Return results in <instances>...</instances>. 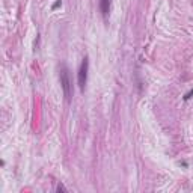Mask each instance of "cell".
I'll return each mask as SVG.
<instances>
[{
	"label": "cell",
	"mask_w": 193,
	"mask_h": 193,
	"mask_svg": "<svg viewBox=\"0 0 193 193\" xmlns=\"http://www.w3.org/2000/svg\"><path fill=\"white\" fill-rule=\"evenodd\" d=\"M59 80L63 89V95H65V100L71 101V96H72V81H71V75H69V69L65 63H62L59 66Z\"/></svg>",
	"instance_id": "obj_1"
},
{
	"label": "cell",
	"mask_w": 193,
	"mask_h": 193,
	"mask_svg": "<svg viewBox=\"0 0 193 193\" xmlns=\"http://www.w3.org/2000/svg\"><path fill=\"white\" fill-rule=\"evenodd\" d=\"M191 95H193V89H190V90L184 95V100H185V101H187V100H190V98H191Z\"/></svg>",
	"instance_id": "obj_6"
},
{
	"label": "cell",
	"mask_w": 193,
	"mask_h": 193,
	"mask_svg": "<svg viewBox=\"0 0 193 193\" xmlns=\"http://www.w3.org/2000/svg\"><path fill=\"white\" fill-rule=\"evenodd\" d=\"M56 190H57V191H66V187H65L62 182H59V184H57V187H56Z\"/></svg>",
	"instance_id": "obj_4"
},
{
	"label": "cell",
	"mask_w": 193,
	"mask_h": 193,
	"mask_svg": "<svg viewBox=\"0 0 193 193\" xmlns=\"http://www.w3.org/2000/svg\"><path fill=\"white\" fill-rule=\"evenodd\" d=\"M87 71H89V57L84 56L83 60H81V63H80L78 72H77V81H78L80 90H84V86L87 83Z\"/></svg>",
	"instance_id": "obj_2"
},
{
	"label": "cell",
	"mask_w": 193,
	"mask_h": 193,
	"mask_svg": "<svg viewBox=\"0 0 193 193\" xmlns=\"http://www.w3.org/2000/svg\"><path fill=\"white\" fill-rule=\"evenodd\" d=\"M60 5H62V0H56V2L53 3V6H51V9L54 11V9H57V8H59Z\"/></svg>",
	"instance_id": "obj_5"
},
{
	"label": "cell",
	"mask_w": 193,
	"mask_h": 193,
	"mask_svg": "<svg viewBox=\"0 0 193 193\" xmlns=\"http://www.w3.org/2000/svg\"><path fill=\"white\" fill-rule=\"evenodd\" d=\"M100 11L106 17L110 11V0H100Z\"/></svg>",
	"instance_id": "obj_3"
}]
</instances>
